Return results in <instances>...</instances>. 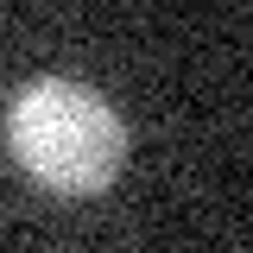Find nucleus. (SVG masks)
Wrapping results in <instances>:
<instances>
[{
	"label": "nucleus",
	"mask_w": 253,
	"mask_h": 253,
	"mask_svg": "<svg viewBox=\"0 0 253 253\" xmlns=\"http://www.w3.org/2000/svg\"><path fill=\"white\" fill-rule=\"evenodd\" d=\"M6 146L19 171L57 196H95L126 165V121L95 83L32 76L6 101Z\"/></svg>",
	"instance_id": "nucleus-1"
}]
</instances>
